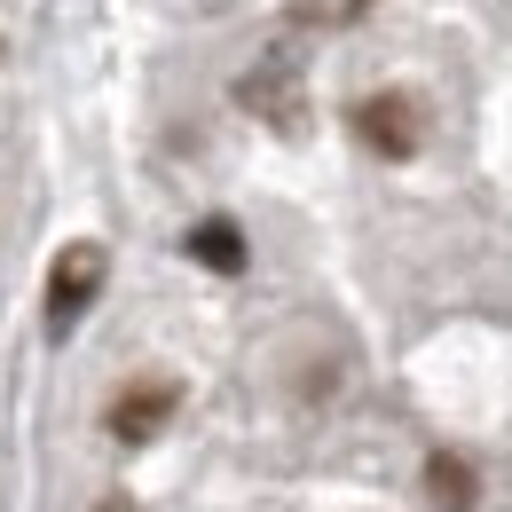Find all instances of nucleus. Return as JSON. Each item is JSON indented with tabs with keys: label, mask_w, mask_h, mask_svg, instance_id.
I'll return each instance as SVG.
<instances>
[{
	"label": "nucleus",
	"mask_w": 512,
	"mask_h": 512,
	"mask_svg": "<svg viewBox=\"0 0 512 512\" xmlns=\"http://www.w3.org/2000/svg\"><path fill=\"white\" fill-rule=\"evenodd\" d=\"M347 134L386 158V166H410L418 150H426V119H418V103L402 95V87H379V95H363V103H347Z\"/></svg>",
	"instance_id": "f257e3e1"
},
{
	"label": "nucleus",
	"mask_w": 512,
	"mask_h": 512,
	"mask_svg": "<svg viewBox=\"0 0 512 512\" xmlns=\"http://www.w3.org/2000/svg\"><path fill=\"white\" fill-rule=\"evenodd\" d=\"M103 268H111V260H103V245H64V253H56V268H48V331H56V339H64L87 308H95Z\"/></svg>",
	"instance_id": "f03ea898"
},
{
	"label": "nucleus",
	"mask_w": 512,
	"mask_h": 512,
	"mask_svg": "<svg viewBox=\"0 0 512 512\" xmlns=\"http://www.w3.org/2000/svg\"><path fill=\"white\" fill-rule=\"evenodd\" d=\"M174 410H182V386H174V379H134V386L111 394L103 426H111V442L142 449V442H158V434H166V418H174Z\"/></svg>",
	"instance_id": "7ed1b4c3"
},
{
	"label": "nucleus",
	"mask_w": 512,
	"mask_h": 512,
	"mask_svg": "<svg viewBox=\"0 0 512 512\" xmlns=\"http://www.w3.org/2000/svg\"><path fill=\"white\" fill-rule=\"evenodd\" d=\"M426 505L434 512H481V473H473V457H457V449H434V457H426Z\"/></svg>",
	"instance_id": "20e7f679"
},
{
	"label": "nucleus",
	"mask_w": 512,
	"mask_h": 512,
	"mask_svg": "<svg viewBox=\"0 0 512 512\" xmlns=\"http://www.w3.org/2000/svg\"><path fill=\"white\" fill-rule=\"evenodd\" d=\"M182 253L197 268H213V276H245V229L229 221V213H205L190 237H182Z\"/></svg>",
	"instance_id": "39448f33"
},
{
	"label": "nucleus",
	"mask_w": 512,
	"mask_h": 512,
	"mask_svg": "<svg viewBox=\"0 0 512 512\" xmlns=\"http://www.w3.org/2000/svg\"><path fill=\"white\" fill-rule=\"evenodd\" d=\"M363 8H371V0H347V16H363Z\"/></svg>",
	"instance_id": "423d86ee"
}]
</instances>
